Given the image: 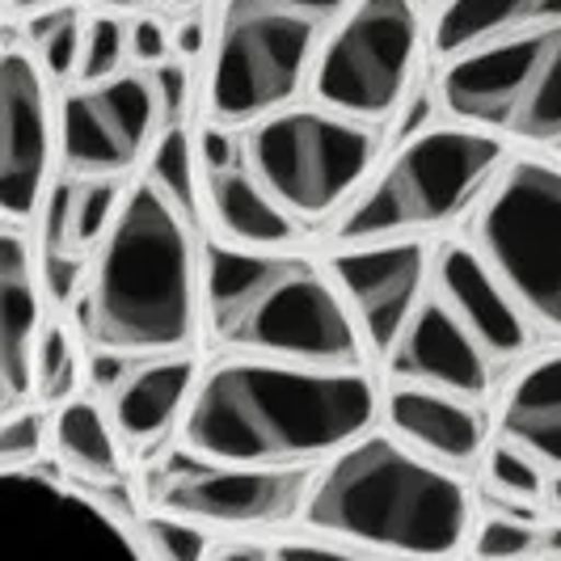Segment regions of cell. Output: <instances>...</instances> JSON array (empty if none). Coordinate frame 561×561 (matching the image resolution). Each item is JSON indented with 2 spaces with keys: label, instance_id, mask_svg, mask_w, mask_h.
<instances>
[{
  "label": "cell",
  "instance_id": "cell-2",
  "mask_svg": "<svg viewBox=\"0 0 561 561\" xmlns=\"http://www.w3.org/2000/svg\"><path fill=\"white\" fill-rule=\"evenodd\" d=\"M84 355H198L203 232L161 191L131 178L118 216L89 257L81 296L64 312Z\"/></svg>",
  "mask_w": 561,
  "mask_h": 561
},
{
  "label": "cell",
  "instance_id": "cell-4",
  "mask_svg": "<svg viewBox=\"0 0 561 561\" xmlns=\"http://www.w3.org/2000/svg\"><path fill=\"white\" fill-rule=\"evenodd\" d=\"M478 524L473 481L422 460L385 426L312 469L296 533L393 561H465Z\"/></svg>",
  "mask_w": 561,
  "mask_h": 561
},
{
  "label": "cell",
  "instance_id": "cell-12",
  "mask_svg": "<svg viewBox=\"0 0 561 561\" xmlns=\"http://www.w3.org/2000/svg\"><path fill=\"white\" fill-rule=\"evenodd\" d=\"M144 511L195 524L216 540H275L300 528L312 469H228L203 465L178 448L136 469Z\"/></svg>",
  "mask_w": 561,
  "mask_h": 561
},
{
  "label": "cell",
  "instance_id": "cell-6",
  "mask_svg": "<svg viewBox=\"0 0 561 561\" xmlns=\"http://www.w3.org/2000/svg\"><path fill=\"white\" fill-rule=\"evenodd\" d=\"M506 161V144L448 118L405 140H389L364 191L321 237V245L351 250L460 237Z\"/></svg>",
  "mask_w": 561,
  "mask_h": 561
},
{
  "label": "cell",
  "instance_id": "cell-1",
  "mask_svg": "<svg viewBox=\"0 0 561 561\" xmlns=\"http://www.w3.org/2000/svg\"><path fill=\"white\" fill-rule=\"evenodd\" d=\"M371 371L203 359L173 448L228 469H321L380 426Z\"/></svg>",
  "mask_w": 561,
  "mask_h": 561
},
{
  "label": "cell",
  "instance_id": "cell-39",
  "mask_svg": "<svg viewBox=\"0 0 561 561\" xmlns=\"http://www.w3.org/2000/svg\"><path fill=\"white\" fill-rule=\"evenodd\" d=\"M422 4H426V13H431V4H435V0H422Z\"/></svg>",
  "mask_w": 561,
  "mask_h": 561
},
{
  "label": "cell",
  "instance_id": "cell-20",
  "mask_svg": "<svg viewBox=\"0 0 561 561\" xmlns=\"http://www.w3.org/2000/svg\"><path fill=\"white\" fill-rule=\"evenodd\" d=\"M47 460L81 490H123L136 478V460L123 448L106 405L89 389L47 410Z\"/></svg>",
  "mask_w": 561,
  "mask_h": 561
},
{
  "label": "cell",
  "instance_id": "cell-21",
  "mask_svg": "<svg viewBox=\"0 0 561 561\" xmlns=\"http://www.w3.org/2000/svg\"><path fill=\"white\" fill-rule=\"evenodd\" d=\"M203 237L232 250H291L312 245L300 228L283 216L245 165H225L203 173Z\"/></svg>",
  "mask_w": 561,
  "mask_h": 561
},
{
  "label": "cell",
  "instance_id": "cell-15",
  "mask_svg": "<svg viewBox=\"0 0 561 561\" xmlns=\"http://www.w3.org/2000/svg\"><path fill=\"white\" fill-rule=\"evenodd\" d=\"M198 364L203 355H161V359L84 355V389L106 405L136 469L173 448L195 393Z\"/></svg>",
  "mask_w": 561,
  "mask_h": 561
},
{
  "label": "cell",
  "instance_id": "cell-38",
  "mask_svg": "<svg viewBox=\"0 0 561 561\" xmlns=\"http://www.w3.org/2000/svg\"><path fill=\"white\" fill-rule=\"evenodd\" d=\"M545 511L561 519V473H549V485H545Z\"/></svg>",
  "mask_w": 561,
  "mask_h": 561
},
{
  "label": "cell",
  "instance_id": "cell-18",
  "mask_svg": "<svg viewBox=\"0 0 561 561\" xmlns=\"http://www.w3.org/2000/svg\"><path fill=\"white\" fill-rule=\"evenodd\" d=\"M435 279L444 287V300L451 305L456 321L469 330V337L506 380V371L536 351V337L524 325V317L511 309L503 287L490 279V271L481 266V257L465 237L435 241Z\"/></svg>",
  "mask_w": 561,
  "mask_h": 561
},
{
  "label": "cell",
  "instance_id": "cell-25",
  "mask_svg": "<svg viewBox=\"0 0 561 561\" xmlns=\"http://www.w3.org/2000/svg\"><path fill=\"white\" fill-rule=\"evenodd\" d=\"M545 485H549V473L536 465L533 456L494 435V444L485 448L478 473H473V499H478V506H494V511L540 515L545 511Z\"/></svg>",
  "mask_w": 561,
  "mask_h": 561
},
{
  "label": "cell",
  "instance_id": "cell-10",
  "mask_svg": "<svg viewBox=\"0 0 561 561\" xmlns=\"http://www.w3.org/2000/svg\"><path fill=\"white\" fill-rule=\"evenodd\" d=\"M431 89L448 123L561 157V22L431 64Z\"/></svg>",
  "mask_w": 561,
  "mask_h": 561
},
{
  "label": "cell",
  "instance_id": "cell-24",
  "mask_svg": "<svg viewBox=\"0 0 561 561\" xmlns=\"http://www.w3.org/2000/svg\"><path fill=\"white\" fill-rule=\"evenodd\" d=\"M195 127L198 114L165 118L157 127V140L148 148V161L136 178H144L152 191H161L203 232V169L195 157Z\"/></svg>",
  "mask_w": 561,
  "mask_h": 561
},
{
  "label": "cell",
  "instance_id": "cell-40",
  "mask_svg": "<svg viewBox=\"0 0 561 561\" xmlns=\"http://www.w3.org/2000/svg\"><path fill=\"white\" fill-rule=\"evenodd\" d=\"M536 561H561V558H536Z\"/></svg>",
  "mask_w": 561,
  "mask_h": 561
},
{
  "label": "cell",
  "instance_id": "cell-34",
  "mask_svg": "<svg viewBox=\"0 0 561 561\" xmlns=\"http://www.w3.org/2000/svg\"><path fill=\"white\" fill-rule=\"evenodd\" d=\"M169 38H173V59L203 68V59L211 51V18L207 13H191V18H173L169 22Z\"/></svg>",
  "mask_w": 561,
  "mask_h": 561
},
{
  "label": "cell",
  "instance_id": "cell-19",
  "mask_svg": "<svg viewBox=\"0 0 561 561\" xmlns=\"http://www.w3.org/2000/svg\"><path fill=\"white\" fill-rule=\"evenodd\" d=\"M490 410L499 439L528 451L545 473H561V342L511 367Z\"/></svg>",
  "mask_w": 561,
  "mask_h": 561
},
{
  "label": "cell",
  "instance_id": "cell-14",
  "mask_svg": "<svg viewBox=\"0 0 561 561\" xmlns=\"http://www.w3.org/2000/svg\"><path fill=\"white\" fill-rule=\"evenodd\" d=\"M56 84L26 47H0V225L30 228L59 178Z\"/></svg>",
  "mask_w": 561,
  "mask_h": 561
},
{
  "label": "cell",
  "instance_id": "cell-36",
  "mask_svg": "<svg viewBox=\"0 0 561 561\" xmlns=\"http://www.w3.org/2000/svg\"><path fill=\"white\" fill-rule=\"evenodd\" d=\"M148 9L152 13H161V18H191V13H207L211 9V0H148Z\"/></svg>",
  "mask_w": 561,
  "mask_h": 561
},
{
  "label": "cell",
  "instance_id": "cell-33",
  "mask_svg": "<svg viewBox=\"0 0 561 561\" xmlns=\"http://www.w3.org/2000/svg\"><path fill=\"white\" fill-rule=\"evenodd\" d=\"M275 561H393V558H376L364 549H351V545H334V540H317L305 533H287L271 540Z\"/></svg>",
  "mask_w": 561,
  "mask_h": 561
},
{
  "label": "cell",
  "instance_id": "cell-22",
  "mask_svg": "<svg viewBox=\"0 0 561 561\" xmlns=\"http://www.w3.org/2000/svg\"><path fill=\"white\" fill-rule=\"evenodd\" d=\"M561 22V0H435L426 13L431 64Z\"/></svg>",
  "mask_w": 561,
  "mask_h": 561
},
{
  "label": "cell",
  "instance_id": "cell-41",
  "mask_svg": "<svg viewBox=\"0 0 561 561\" xmlns=\"http://www.w3.org/2000/svg\"><path fill=\"white\" fill-rule=\"evenodd\" d=\"M0 4H4V0H0Z\"/></svg>",
  "mask_w": 561,
  "mask_h": 561
},
{
  "label": "cell",
  "instance_id": "cell-11",
  "mask_svg": "<svg viewBox=\"0 0 561 561\" xmlns=\"http://www.w3.org/2000/svg\"><path fill=\"white\" fill-rule=\"evenodd\" d=\"M431 77L422 0H355L312 64L309 102L389 136L401 106Z\"/></svg>",
  "mask_w": 561,
  "mask_h": 561
},
{
  "label": "cell",
  "instance_id": "cell-31",
  "mask_svg": "<svg viewBox=\"0 0 561 561\" xmlns=\"http://www.w3.org/2000/svg\"><path fill=\"white\" fill-rule=\"evenodd\" d=\"M47 456V410L30 405L0 419V473L34 469Z\"/></svg>",
  "mask_w": 561,
  "mask_h": 561
},
{
  "label": "cell",
  "instance_id": "cell-5",
  "mask_svg": "<svg viewBox=\"0 0 561 561\" xmlns=\"http://www.w3.org/2000/svg\"><path fill=\"white\" fill-rule=\"evenodd\" d=\"M325 250V245H321ZM380 389H439L494 401L503 371L456 321L435 279V241L325 250Z\"/></svg>",
  "mask_w": 561,
  "mask_h": 561
},
{
  "label": "cell",
  "instance_id": "cell-8",
  "mask_svg": "<svg viewBox=\"0 0 561 561\" xmlns=\"http://www.w3.org/2000/svg\"><path fill=\"white\" fill-rule=\"evenodd\" d=\"M385 152V131L296 102L241 127V165L309 241L342 220Z\"/></svg>",
  "mask_w": 561,
  "mask_h": 561
},
{
  "label": "cell",
  "instance_id": "cell-3",
  "mask_svg": "<svg viewBox=\"0 0 561 561\" xmlns=\"http://www.w3.org/2000/svg\"><path fill=\"white\" fill-rule=\"evenodd\" d=\"M203 359L367 371L325 250H232L203 237Z\"/></svg>",
  "mask_w": 561,
  "mask_h": 561
},
{
  "label": "cell",
  "instance_id": "cell-13",
  "mask_svg": "<svg viewBox=\"0 0 561 561\" xmlns=\"http://www.w3.org/2000/svg\"><path fill=\"white\" fill-rule=\"evenodd\" d=\"M161 127V106L148 72H118L111 81L68 84L56 93L59 178L131 182L148 161Z\"/></svg>",
  "mask_w": 561,
  "mask_h": 561
},
{
  "label": "cell",
  "instance_id": "cell-37",
  "mask_svg": "<svg viewBox=\"0 0 561 561\" xmlns=\"http://www.w3.org/2000/svg\"><path fill=\"white\" fill-rule=\"evenodd\" d=\"M84 9H98V13H118V18H131V13H144L148 0H77Z\"/></svg>",
  "mask_w": 561,
  "mask_h": 561
},
{
  "label": "cell",
  "instance_id": "cell-32",
  "mask_svg": "<svg viewBox=\"0 0 561 561\" xmlns=\"http://www.w3.org/2000/svg\"><path fill=\"white\" fill-rule=\"evenodd\" d=\"M173 59V38H169V18L144 9L127 18V68L152 72Z\"/></svg>",
  "mask_w": 561,
  "mask_h": 561
},
{
  "label": "cell",
  "instance_id": "cell-35",
  "mask_svg": "<svg viewBox=\"0 0 561 561\" xmlns=\"http://www.w3.org/2000/svg\"><path fill=\"white\" fill-rule=\"evenodd\" d=\"M207 561H275V549H271V540H257V536H245V540H216V549H211Z\"/></svg>",
  "mask_w": 561,
  "mask_h": 561
},
{
  "label": "cell",
  "instance_id": "cell-23",
  "mask_svg": "<svg viewBox=\"0 0 561 561\" xmlns=\"http://www.w3.org/2000/svg\"><path fill=\"white\" fill-rule=\"evenodd\" d=\"M127 182L114 178H56L47 191V203L38 211V237L34 253H56V257H81L89 262L102 237L111 232L118 203H123Z\"/></svg>",
  "mask_w": 561,
  "mask_h": 561
},
{
  "label": "cell",
  "instance_id": "cell-28",
  "mask_svg": "<svg viewBox=\"0 0 561 561\" xmlns=\"http://www.w3.org/2000/svg\"><path fill=\"white\" fill-rule=\"evenodd\" d=\"M545 519H549V511L515 515V511L478 506V524H473V536H469L465 561H536L540 558Z\"/></svg>",
  "mask_w": 561,
  "mask_h": 561
},
{
  "label": "cell",
  "instance_id": "cell-30",
  "mask_svg": "<svg viewBox=\"0 0 561 561\" xmlns=\"http://www.w3.org/2000/svg\"><path fill=\"white\" fill-rule=\"evenodd\" d=\"M118 72H127V18L89 9V18H84L81 64H77V81L72 84L111 81Z\"/></svg>",
  "mask_w": 561,
  "mask_h": 561
},
{
  "label": "cell",
  "instance_id": "cell-26",
  "mask_svg": "<svg viewBox=\"0 0 561 561\" xmlns=\"http://www.w3.org/2000/svg\"><path fill=\"white\" fill-rule=\"evenodd\" d=\"M84 18H89V9L77 0H43V9H34L22 22V47L34 56V64L43 68V77L56 89H68L77 81Z\"/></svg>",
  "mask_w": 561,
  "mask_h": 561
},
{
  "label": "cell",
  "instance_id": "cell-29",
  "mask_svg": "<svg viewBox=\"0 0 561 561\" xmlns=\"http://www.w3.org/2000/svg\"><path fill=\"white\" fill-rule=\"evenodd\" d=\"M131 540L144 561H207L216 549V536H207L195 524H182L161 511L136 506L131 515Z\"/></svg>",
  "mask_w": 561,
  "mask_h": 561
},
{
  "label": "cell",
  "instance_id": "cell-9",
  "mask_svg": "<svg viewBox=\"0 0 561 561\" xmlns=\"http://www.w3.org/2000/svg\"><path fill=\"white\" fill-rule=\"evenodd\" d=\"M460 237L536 346L561 342V157L511 152Z\"/></svg>",
  "mask_w": 561,
  "mask_h": 561
},
{
  "label": "cell",
  "instance_id": "cell-17",
  "mask_svg": "<svg viewBox=\"0 0 561 561\" xmlns=\"http://www.w3.org/2000/svg\"><path fill=\"white\" fill-rule=\"evenodd\" d=\"M47 312L30 232L0 225V419L34 405V346Z\"/></svg>",
  "mask_w": 561,
  "mask_h": 561
},
{
  "label": "cell",
  "instance_id": "cell-16",
  "mask_svg": "<svg viewBox=\"0 0 561 561\" xmlns=\"http://www.w3.org/2000/svg\"><path fill=\"white\" fill-rule=\"evenodd\" d=\"M380 426L422 460L473 481L481 456L494 444V410L485 401L439 393V389H385Z\"/></svg>",
  "mask_w": 561,
  "mask_h": 561
},
{
  "label": "cell",
  "instance_id": "cell-27",
  "mask_svg": "<svg viewBox=\"0 0 561 561\" xmlns=\"http://www.w3.org/2000/svg\"><path fill=\"white\" fill-rule=\"evenodd\" d=\"M84 393V346L64 312H47L34 346V405L56 410Z\"/></svg>",
  "mask_w": 561,
  "mask_h": 561
},
{
  "label": "cell",
  "instance_id": "cell-7",
  "mask_svg": "<svg viewBox=\"0 0 561 561\" xmlns=\"http://www.w3.org/2000/svg\"><path fill=\"white\" fill-rule=\"evenodd\" d=\"M355 0H211V51L198 68V123L241 131L309 98L325 34Z\"/></svg>",
  "mask_w": 561,
  "mask_h": 561
}]
</instances>
